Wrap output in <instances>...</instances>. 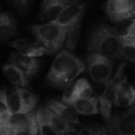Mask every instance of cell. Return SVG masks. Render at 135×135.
<instances>
[{
    "label": "cell",
    "instance_id": "6da1fadb",
    "mask_svg": "<svg viewBox=\"0 0 135 135\" xmlns=\"http://www.w3.org/2000/svg\"><path fill=\"white\" fill-rule=\"evenodd\" d=\"M85 70V63L68 51H61L46 77V85L62 89L71 84L73 81Z\"/></svg>",
    "mask_w": 135,
    "mask_h": 135
},
{
    "label": "cell",
    "instance_id": "7a4b0ae2",
    "mask_svg": "<svg viewBox=\"0 0 135 135\" xmlns=\"http://www.w3.org/2000/svg\"><path fill=\"white\" fill-rule=\"evenodd\" d=\"M88 51L97 52L110 59H122L120 40L112 27L99 24L91 32L88 39Z\"/></svg>",
    "mask_w": 135,
    "mask_h": 135
},
{
    "label": "cell",
    "instance_id": "3957f363",
    "mask_svg": "<svg viewBox=\"0 0 135 135\" xmlns=\"http://www.w3.org/2000/svg\"><path fill=\"white\" fill-rule=\"evenodd\" d=\"M85 11L86 4L78 2L67 6L55 21L66 30V47L70 51L76 47Z\"/></svg>",
    "mask_w": 135,
    "mask_h": 135
},
{
    "label": "cell",
    "instance_id": "277c9868",
    "mask_svg": "<svg viewBox=\"0 0 135 135\" xmlns=\"http://www.w3.org/2000/svg\"><path fill=\"white\" fill-rule=\"evenodd\" d=\"M29 29L36 40L44 47L46 55H55L62 48L66 32L57 23L33 25Z\"/></svg>",
    "mask_w": 135,
    "mask_h": 135
},
{
    "label": "cell",
    "instance_id": "5b68a950",
    "mask_svg": "<svg viewBox=\"0 0 135 135\" xmlns=\"http://www.w3.org/2000/svg\"><path fill=\"white\" fill-rule=\"evenodd\" d=\"M87 70L92 79L97 84L107 85L114 70L112 59L97 52H89L85 58Z\"/></svg>",
    "mask_w": 135,
    "mask_h": 135
},
{
    "label": "cell",
    "instance_id": "8992f818",
    "mask_svg": "<svg viewBox=\"0 0 135 135\" xmlns=\"http://www.w3.org/2000/svg\"><path fill=\"white\" fill-rule=\"evenodd\" d=\"M39 100L36 95H34L25 89L15 86L8 97V106L12 114H27L32 112Z\"/></svg>",
    "mask_w": 135,
    "mask_h": 135
},
{
    "label": "cell",
    "instance_id": "52a82bcc",
    "mask_svg": "<svg viewBox=\"0 0 135 135\" xmlns=\"http://www.w3.org/2000/svg\"><path fill=\"white\" fill-rule=\"evenodd\" d=\"M125 67H126L125 62H122L119 65L115 75L112 80H110L107 83L106 89L104 93L99 98V103L100 104V112L103 117L105 119L106 122H108V120L111 118L112 104L114 102L119 85L121 82L122 79L123 78Z\"/></svg>",
    "mask_w": 135,
    "mask_h": 135
},
{
    "label": "cell",
    "instance_id": "ba28073f",
    "mask_svg": "<svg viewBox=\"0 0 135 135\" xmlns=\"http://www.w3.org/2000/svg\"><path fill=\"white\" fill-rule=\"evenodd\" d=\"M107 125L110 135H135L134 108L111 116Z\"/></svg>",
    "mask_w": 135,
    "mask_h": 135
},
{
    "label": "cell",
    "instance_id": "9c48e42d",
    "mask_svg": "<svg viewBox=\"0 0 135 135\" xmlns=\"http://www.w3.org/2000/svg\"><path fill=\"white\" fill-rule=\"evenodd\" d=\"M135 2L133 0H112L104 5V10L112 22L134 18Z\"/></svg>",
    "mask_w": 135,
    "mask_h": 135
},
{
    "label": "cell",
    "instance_id": "30bf717a",
    "mask_svg": "<svg viewBox=\"0 0 135 135\" xmlns=\"http://www.w3.org/2000/svg\"><path fill=\"white\" fill-rule=\"evenodd\" d=\"M78 2L70 0H49L42 2L40 9V17L48 23L55 22L61 13L69 6Z\"/></svg>",
    "mask_w": 135,
    "mask_h": 135
},
{
    "label": "cell",
    "instance_id": "8fae6325",
    "mask_svg": "<svg viewBox=\"0 0 135 135\" xmlns=\"http://www.w3.org/2000/svg\"><path fill=\"white\" fill-rule=\"evenodd\" d=\"M9 62L19 68L29 81L37 75L40 68V61L38 59L25 56L19 53L12 52Z\"/></svg>",
    "mask_w": 135,
    "mask_h": 135
},
{
    "label": "cell",
    "instance_id": "7c38bea8",
    "mask_svg": "<svg viewBox=\"0 0 135 135\" xmlns=\"http://www.w3.org/2000/svg\"><path fill=\"white\" fill-rule=\"evenodd\" d=\"M8 45L15 48L17 51V53L28 57L35 58L45 54L44 47L36 40H17L8 43Z\"/></svg>",
    "mask_w": 135,
    "mask_h": 135
},
{
    "label": "cell",
    "instance_id": "4fadbf2b",
    "mask_svg": "<svg viewBox=\"0 0 135 135\" xmlns=\"http://www.w3.org/2000/svg\"><path fill=\"white\" fill-rule=\"evenodd\" d=\"M46 108H47L49 111H51L52 113L59 116V118L70 123H74L76 125H80L81 126V123H80L77 112L75 110L69 106L66 105L61 101L53 100V99H49L46 102Z\"/></svg>",
    "mask_w": 135,
    "mask_h": 135
},
{
    "label": "cell",
    "instance_id": "5bb4252c",
    "mask_svg": "<svg viewBox=\"0 0 135 135\" xmlns=\"http://www.w3.org/2000/svg\"><path fill=\"white\" fill-rule=\"evenodd\" d=\"M36 111H32L27 114L10 113L6 119V129L3 135L9 134L29 125L36 120Z\"/></svg>",
    "mask_w": 135,
    "mask_h": 135
},
{
    "label": "cell",
    "instance_id": "9a60e30c",
    "mask_svg": "<svg viewBox=\"0 0 135 135\" xmlns=\"http://www.w3.org/2000/svg\"><path fill=\"white\" fill-rule=\"evenodd\" d=\"M45 117L54 131L59 135H76L78 130L69 122L59 118L47 108L44 107Z\"/></svg>",
    "mask_w": 135,
    "mask_h": 135
},
{
    "label": "cell",
    "instance_id": "2e32d148",
    "mask_svg": "<svg viewBox=\"0 0 135 135\" xmlns=\"http://www.w3.org/2000/svg\"><path fill=\"white\" fill-rule=\"evenodd\" d=\"M6 78L13 84L25 89H31V83L25 74L15 65L9 62L2 66Z\"/></svg>",
    "mask_w": 135,
    "mask_h": 135
},
{
    "label": "cell",
    "instance_id": "e0dca14e",
    "mask_svg": "<svg viewBox=\"0 0 135 135\" xmlns=\"http://www.w3.org/2000/svg\"><path fill=\"white\" fill-rule=\"evenodd\" d=\"M99 98H77L71 106L76 112L81 115H96L98 112Z\"/></svg>",
    "mask_w": 135,
    "mask_h": 135
},
{
    "label": "cell",
    "instance_id": "ac0fdd59",
    "mask_svg": "<svg viewBox=\"0 0 135 135\" xmlns=\"http://www.w3.org/2000/svg\"><path fill=\"white\" fill-rule=\"evenodd\" d=\"M17 33V21L8 13L0 14V41L7 40Z\"/></svg>",
    "mask_w": 135,
    "mask_h": 135
},
{
    "label": "cell",
    "instance_id": "d6986e66",
    "mask_svg": "<svg viewBox=\"0 0 135 135\" xmlns=\"http://www.w3.org/2000/svg\"><path fill=\"white\" fill-rule=\"evenodd\" d=\"M113 29L119 40H135L134 18L125 19L119 21L118 25L113 28Z\"/></svg>",
    "mask_w": 135,
    "mask_h": 135
},
{
    "label": "cell",
    "instance_id": "ffe728a7",
    "mask_svg": "<svg viewBox=\"0 0 135 135\" xmlns=\"http://www.w3.org/2000/svg\"><path fill=\"white\" fill-rule=\"evenodd\" d=\"M36 122L39 135H59L54 131L47 120L44 112L43 106H40L36 113Z\"/></svg>",
    "mask_w": 135,
    "mask_h": 135
},
{
    "label": "cell",
    "instance_id": "44dd1931",
    "mask_svg": "<svg viewBox=\"0 0 135 135\" xmlns=\"http://www.w3.org/2000/svg\"><path fill=\"white\" fill-rule=\"evenodd\" d=\"M120 49L122 56L134 63L135 59V40H120Z\"/></svg>",
    "mask_w": 135,
    "mask_h": 135
},
{
    "label": "cell",
    "instance_id": "7402d4cb",
    "mask_svg": "<svg viewBox=\"0 0 135 135\" xmlns=\"http://www.w3.org/2000/svg\"><path fill=\"white\" fill-rule=\"evenodd\" d=\"M78 98H90L93 94L91 85L86 79H80L76 82Z\"/></svg>",
    "mask_w": 135,
    "mask_h": 135
},
{
    "label": "cell",
    "instance_id": "603a6c76",
    "mask_svg": "<svg viewBox=\"0 0 135 135\" xmlns=\"http://www.w3.org/2000/svg\"><path fill=\"white\" fill-rule=\"evenodd\" d=\"M77 98H78V95H77L76 83H71L65 88L61 102L70 106L73 104V103L75 101Z\"/></svg>",
    "mask_w": 135,
    "mask_h": 135
},
{
    "label": "cell",
    "instance_id": "cb8c5ba5",
    "mask_svg": "<svg viewBox=\"0 0 135 135\" xmlns=\"http://www.w3.org/2000/svg\"><path fill=\"white\" fill-rule=\"evenodd\" d=\"M113 103L114 105L117 107H123V108L132 107L134 104V97L124 94L117 90Z\"/></svg>",
    "mask_w": 135,
    "mask_h": 135
},
{
    "label": "cell",
    "instance_id": "d4e9b609",
    "mask_svg": "<svg viewBox=\"0 0 135 135\" xmlns=\"http://www.w3.org/2000/svg\"><path fill=\"white\" fill-rule=\"evenodd\" d=\"M108 130L104 126L96 125L84 127L79 131L78 135H108Z\"/></svg>",
    "mask_w": 135,
    "mask_h": 135
},
{
    "label": "cell",
    "instance_id": "484cf974",
    "mask_svg": "<svg viewBox=\"0 0 135 135\" xmlns=\"http://www.w3.org/2000/svg\"><path fill=\"white\" fill-rule=\"evenodd\" d=\"M10 114L8 106V97L6 88L0 90V116L7 117Z\"/></svg>",
    "mask_w": 135,
    "mask_h": 135
},
{
    "label": "cell",
    "instance_id": "4316f807",
    "mask_svg": "<svg viewBox=\"0 0 135 135\" xmlns=\"http://www.w3.org/2000/svg\"><path fill=\"white\" fill-rule=\"evenodd\" d=\"M6 135H38V129L36 120L31 123L27 127L16 131L9 134Z\"/></svg>",
    "mask_w": 135,
    "mask_h": 135
},
{
    "label": "cell",
    "instance_id": "83f0119b",
    "mask_svg": "<svg viewBox=\"0 0 135 135\" xmlns=\"http://www.w3.org/2000/svg\"><path fill=\"white\" fill-rule=\"evenodd\" d=\"M118 91L121 92L124 94L129 95V96H133L134 97V89L132 85H131L128 81L127 78L125 77L124 78L122 79L121 82L119 85L118 87Z\"/></svg>",
    "mask_w": 135,
    "mask_h": 135
},
{
    "label": "cell",
    "instance_id": "f1b7e54d",
    "mask_svg": "<svg viewBox=\"0 0 135 135\" xmlns=\"http://www.w3.org/2000/svg\"><path fill=\"white\" fill-rule=\"evenodd\" d=\"M10 3L17 11H19L21 13L26 12L28 9L32 2L31 1H11Z\"/></svg>",
    "mask_w": 135,
    "mask_h": 135
},
{
    "label": "cell",
    "instance_id": "f546056e",
    "mask_svg": "<svg viewBox=\"0 0 135 135\" xmlns=\"http://www.w3.org/2000/svg\"><path fill=\"white\" fill-rule=\"evenodd\" d=\"M8 117V116H7ZM7 117H1L0 116V135H3L6 129V119Z\"/></svg>",
    "mask_w": 135,
    "mask_h": 135
}]
</instances>
